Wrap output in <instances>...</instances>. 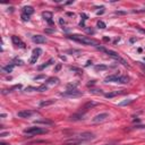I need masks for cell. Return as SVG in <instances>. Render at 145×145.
<instances>
[{
	"label": "cell",
	"instance_id": "obj_1",
	"mask_svg": "<svg viewBox=\"0 0 145 145\" xmlns=\"http://www.w3.org/2000/svg\"><path fill=\"white\" fill-rule=\"evenodd\" d=\"M67 37L70 39V40H74V41H76V42H78V43L85 44V45H95V46H98L96 41H94V40L91 39V37H87V36H83V35H79V34H72V35H68Z\"/></svg>",
	"mask_w": 145,
	"mask_h": 145
},
{
	"label": "cell",
	"instance_id": "obj_2",
	"mask_svg": "<svg viewBox=\"0 0 145 145\" xmlns=\"http://www.w3.org/2000/svg\"><path fill=\"white\" fill-rule=\"evenodd\" d=\"M98 49L100 50V51H102V52H104V53H107L109 57H111V58H113V59H116L117 61H119V63H121L124 66H126V67H128L129 65H128V63L126 61V60H124L121 58V57L119 56L117 52H115V51H112V50H108V49H106V48H103V46H96Z\"/></svg>",
	"mask_w": 145,
	"mask_h": 145
},
{
	"label": "cell",
	"instance_id": "obj_3",
	"mask_svg": "<svg viewBox=\"0 0 145 145\" xmlns=\"http://www.w3.org/2000/svg\"><path fill=\"white\" fill-rule=\"evenodd\" d=\"M106 83L109 82H116V83H121V84H127L129 82L128 76H121V75H110L106 77L104 79Z\"/></svg>",
	"mask_w": 145,
	"mask_h": 145
},
{
	"label": "cell",
	"instance_id": "obj_4",
	"mask_svg": "<svg viewBox=\"0 0 145 145\" xmlns=\"http://www.w3.org/2000/svg\"><path fill=\"white\" fill-rule=\"evenodd\" d=\"M25 135H40V134H46L48 129L42 128V127H30V128L24 129Z\"/></svg>",
	"mask_w": 145,
	"mask_h": 145
},
{
	"label": "cell",
	"instance_id": "obj_5",
	"mask_svg": "<svg viewBox=\"0 0 145 145\" xmlns=\"http://www.w3.org/2000/svg\"><path fill=\"white\" fill-rule=\"evenodd\" d=\"M63 96H69V98H77V96H82L83 93L78 91L77 89H68L65 93H61Z\"/></svg>",
	"mask_w": 145,
	"mask_h": 145
},
{
	"label": "cell",
	"instance_id": "obj_6",
	"mask_svg": "<svg viewBox=\"0 0 145 145\" xmlns=\"http://www.w3.org/2000/svg\"><path fill=\"white\" fill-rule=\"evenodd\" d=\"M76 138L79 139L81 142H86V141H91V139H94L95 138V136L94 134L92 133H89V132H85V133H82V134H79L78 136H76Z\"/></svg>",
	"mask_w": 145,
	"mask_h": 145
},
{
	"label": "cell",
	"instance_id": "obj_7",
	"mask_svg": "<svg viewBox=\"0 0 145 145\" xmlns=\"http://www.w3.org/2000/svg\"><path fill=\"white\" fill-rule=\"evenodd\" d=\"M41 53H42V49L41 48H35L32 51V57L30 59V63H35L37 61V59H39V57L41 56Z\"/></svg>",
	"mask_w": 145,
	"mask_h": 145
},
{
	"label": "cell",
	"instance_id": "obj_8",
	"mask_svg": "<svg viewBox=\"0 0 145 145\" xmlns=\"http://www.w3.org/2000/svg\"><path fill=\"white\" fill-rule=\"evenodd\" d=\"M108 118H109L108 113H100V115H96L95 117L92 119V122H95V124H98V122H103V121H106Z\"/></svg>",
	"mask_w": 145,
	"mask_h": 145
},
{
	"label": "cell",
	"instance_id": "obj_9",
	"mask_svg": "<svg viewBox=\"0 0 145 145\" xmlns=\"http://www.w3.org/2000/svg\"><path fill=\"white\" fill-rule=\"evenodd\" d=\"M95 106H98V103L96 102H94V101H89V102H86L84 106L81 108V111L79 112H83V113H85L89 109H91V108H93V107H95Z\"/></svg>",
	"mask_w": 145,
	"mask_h": 145
},
{
	"label": "cell",
	"instance_id": "obj_10",
	"mask_svg": "<svg viewBox=\"0 0 145 145\" xmlns=\"http://www.w3.org/2000/svg\"><path fill=\"white\" fill-rule=\"evenodd\" d=\"M32 41L36 44H42V43H45L46 42V39L42 35H33L32 36Z\"/></svg>",
	"mask_w": 145,
	"mask_h": 145
},
{
	"label": "cell",
	"instance_id": "obj_11",
	"mask_svg": "<svg viewBox=\"0 0 145 145\" xmlns=\"http://www.w3.org/2000/svg\"><path fill=\"white\" fill-rule=\"evenodd\" d=\"M32 115H33V111H31V110H22V111L17 112V117H19V118H28Z\"/></svg>",
	"mask_w": 145,
	"mask_h": 145
},
{
	"label": "cell",
	"instance_id": "obj_12",
	"mask_svg": "<svg viewBox=\"0 0 145 145\" xmlns=\"http://www.w3.org/2000/svg\"><path fill=\"white\" fill-rule=\"evenodd\" d=\"M42 17L44 18V20L48 22V24H50V25H52V24H53L52 13H50V11H43V13H42Z\"/></svg>",
	"mask_w": 145,
	"mask_h": 145
},
{
	"label": "cell",
	"instance_id": "obj_13",
	"mask_svg": "<svg viewBox=\"0 0 145 145\" xmlns=\"http://www.w3.org/2000/svg\"><path fill=\"white\" fill-rule=\"evenodd\" d=\"M11 41H13V43L15 44V45L20 46V48H25V44H24V42L19 39V37H17V36L13 35V36H11Z\"/></svg>",
	"mask_w": 145,
	"mask_h": 145
},
{
	"label": "cell",
	"instance_id": "obj_14",
	"mask_svg": "<svg viewBox=\"0 0 145 145\" xmlns=\"http://www.w3.org/2000/svg\"><path fill=\"white\" fill-rule=\"evenodd\" d=\"M83 117H84V113H83V112H77V113H74V115L70 117V120H72V121L81 120V119H83Z\"/></svg>",
	"mask_w": 145,
	"mask_h": 145
},
{
	"label": "cell",
	"instance_id": "obj_15",
	"mask_svg": "<svg viewBox=\"0 0 145 145\" xmlns=\"http://www.w3.org/2000/svg\"><path fill=\"white\" fill-rule=\"evenodd\" d=\"M33 13H34L33 7H31V6H25V7L23 8V14H26V15L31 16V15H32Z\"/></svg>",
	"mask_w": 145,
	"mask_h": 145
},
{
	"label": "cell",
	"instance_id": "obj_16",
	"mask_svg": "<svg viewBox=\"0 0 145 145\" xmlns=\"http://www.w3.org/2000/svg\"><path fill=\"white\" fill-rule=\"evenodd\" d=\"M58 82H59V79L57 78V77H51V78H49L45 82V85H54Z\"/></svg>",
	"mask_w": 145,
	"mask_h": 145
},
{
	"label": "cell",
	"instance_id": "obj_17",
	"mask_svg": "<svg viewBox=\"0 0 145 145\" xmlns=\"http://www.w3.org/2000/svg\"><path fill=\"white\" fill-rule=\"evenodd\" d=\"M36 125L39 124H42V125H52V121L51 120H46V119H41V120H35L34 121Z\"/></svg>",
	"mask_w": 145,
	"mask_h": 145
},
{
	"label": "cell",
	"instance_id": "obj_18",
	"mask_svg": "<svg viewBox=\"0 0 145 145\" xmlns=\"http://www.w3.org/2000/svg\"><path fill=\"white\" fill-rule=\"evenodd\" d=\"M54 63V60L53 59H50V60H48L45 63H43V65H41V66H39V70H42V69H44V68H46V67H49L51 63Z\"/></svg>",
	"mask_w": 145,
	"mask_h": 145
},
{
	"label": "cell",
	"instance_id": "obj_19",
	"mask_svg": "<svg viewBox=\"0 0 145 145\" xmlns=\"http://www.w3.org/2000/svg\"><path fill=\"white\" fill-rule=\"evenodd\" d=\"M14 66H15V63H10V65H7V66H3L2 67V70L6 72H11L14 69Z\"/></svg>",
	"mask_w": 145,
	"mask_h": 145
},
{
	"label": "cell",
	"instance_id": "obj_20",
	"mask_svg": "<svg viewBox=\"0 0 145 145\" xmlns=\"http://www.w3.org/2000/svg\"><path fill=\"white\" fill-rule=\"evenodd\" d=\"M54 103V100H48V101H42V102L40 103V107L42 108V107H48V106H51Z\"/></svg>",
	"mask_w": 145,
	"mask_h": 145
},
{
	"label": "cell",
	"instance_id": "obj_21",
	"mask_svg": "<svg viewBox=\"0 0 145 145\" xmlns=\"http://www.w3.org/2000/svg\"><path fill=\"white\" fill-rule=\"evenodd\" d=\"M119 94H124V91H120V92H112V93H108V94H104V96L106 98H113V96L116 95H119Z\"/></svg>",
	"mask_w": 145,
	"mask_h": 145
},
{
	"label": "cell",
	"instance_id": "obj_22",
	"mask_svg": "<svg viewBox=\"0 0 145 145\" xmlns=\"http://www.w3.org/2000/svg\"><path fill=\"white\" fill-rule=\"evenodd\" d=\"M94 69H95L96 72H99V70H106V69H108V67L104 66V65H96V66L94 67Z\"/></svg>",
	"mask_w": 145,
	"mask_h": 145
},
{
	"label": "cell",
	"instance_id": "obj_23",
	"mask_svg": "<svg viewBox=\"0 0 145 145\" xmlns=\"http://www.w3.org/2000/svg\"><path fill=\"white\" fill-rule=\"evenodd\" d=\"M98 27H99V28H102V30H104V28L107 27V25H106V23H104V22H102V20H99V22H98Z\"/></svg>",
	"mask_w": 145,
	"mask_h": 145
},
{
	"label": "cell",
	"instance_id": "obj_24",
	"mask_svg": "<svg viewBox=\"0 0 145 145\" xmlns=\"http://www.w3.org/2000/svg\"><path fill=\"white\" fill-rule=\"evenodd\" d=\"M22 19H23L24 22H28V20H30V16L26 15V14H22Z\"/></svg>",
	"mask_w": 145,
	"mask_h": 145
},
{
	"label": "cell",
	"instance_id": "obj_25",
	"mask_svg": "<svg viewBox=\"0 0 145 145\" xmlns=\"http://www.w3.org/2000/svg\"><path fill=\"white\" fill-rule=\"evenodd\" d=\"M133 100H128V101H125V102H121L119 103V106H126V104H129V103H132Z\"/></svg>",
	"mask_w": 145,
	"mask_h": 145
},
{
	"label": "cell",
	"instance_id": "obj_26",
	"mask_svg": "<svg viewBox=\"0 0 145 145\" xmlns=\"http://www.w3.org/2000/svg\"><path fill=\"white\" fill-rule=\"evenodd\" d=\"M85 31L87 32L89 34H94V31L92 30V28H85Z\"/></svg>",
	"mask_w": 145,
	"mask_h": 145
},
{
	"label": "cell",
	"instance_id": "obj_27",
	"mask_svg": "<svg viewBox=\"0 0 145 145\" xmlns=\"http://www.w3.org/2000/svg\"><path fill=\"white\" fill-rule=\"evenodd\" d=\"M53 32H54V28H51V30H50V28H46L45 30V33H53Z\"/></svg>",
	"mask_w": 145,
	"mask_h": 145
},
{
	"label": "cell",
	"instance_id": "obj_28",
	"mask_svg": "<svg viewBox=\"0 0 145 145\" xmlns=\"http://www.w3.org/2000/svg\"><path fill=\"white\" fill-rule=\"evenodd\" d=\"M116 15H125L126 14V11H116Z\"/></svg>",
	"mask_w": 145,
	"mask_h": 145
},
{
	"label": "cell",
	"instance_id": "obj_29",
	"mask_svg": "<svg viewBox=\"0 0 145 145\" xmlns=\"http://www.w3.org/2000/svg\"><path fill=\"white\" fill-rule=\"evenodd\" d=\"M137 30L141 32V33H143V34H145V30L144 28H142V27H137Z\"/></svg>",
	"mask_w": 145,
	"mask_h": 145
},
{
	"label": "cell",
	"instance_id": "obj_30",
	"mask_svg": "<svg viewBox=\"0 0 145 145\" xmlns=\"http://www.w3.org/2000/svg\"><path fill=\"white\" fill-rule=\"evenodd\" d=\"M70 70H75V72H81V69H78V68H75V67H70Z\"/></svg>",
	"mask_w": 145,
	"mask_h": 145
},
{
	"label": "cell",
	"instance_id": "obj_31",
	"mask_svg": "<svg viewBox=\"0 0 145 145\" xmlns=\"http://www.w3.org/2000/svg\"><path fill=\"white\" fill-rule=\"evenodd\" d=\"M8 135H9V133H2V134H0L1 137H6V136H8Z\"/></svg>",
	"mask_w": 145,
	"mask_h": 145
},
{
	"label": "cell",
	"instance_id": "obj_32",
	"mask_svg": "<svg viewBox=\"0 0 145 145\" xmlns=\"http://www.w3.org/2000/svg\"><path fill=\"white\" fill-rule=\"evenodd\" d=\"M60 68H61V65H60V63H58V65H57V67H56V69H54V70H56V72H58V70H59Z\"/></svg>",
	"mask_w": 145,
	"mask_h": 145
},
{
	"label": "cell",
	"instance_id": "obj_33",
	"mask_svg": "<svg viewBox=\"0 0 145 145\" xmlns=\"http://www.w3.org/2000/svg\"><path fill=\"white\" fill-rule=\"evenodd\" d=\"M43 77H44L43 75H40V76H36V77H34V79L36 81V79H41V78H43Z\"/></svg>",
	"mask_w": 145,
	"mask_h": 145
},
{
	"label": "cell",
	"instance_id": "obj_34",
	"mask_svg": "<svg viewBox=\"0 0 145 145\" xmlns=\"http://www.w3.org/2000/svg\"><path fill=\"white\" fill-rule=\"evenodd\" d=\"M0 145H8V144H6V143H3V142H1V143H0Z\"/></svg>",
	"mask_w": 145,
	"mask_h": 145
},
{
	"label": "cell",
	"instance_id": "obj_35",
	"mask_svg": "<svg viewBox=\"0 0 145 145\" xmlns=\"http://www.w3.org/2000/svg\"><path fill=\"white\" fill-rule=\"evenodd\" d=\"M104 145H113V144H104Z\"/></svg>",
	"mask_w": 145,
	"mask_h": 145
},
{
	"label": "cell",
	"instance_id": "obj_36",
	"mask_svg": "<svg viewBox=\"0 0 145 145\" xmlns=\"http://www.w3.org/2000/svg\"><path fill=\"white\" fill-rule=\"evenodd\" d=\"M144 60H145V58H144Z\"/></svg>",
	"mask_w": 145,
	"mask_h": 145
}]
</instances>
